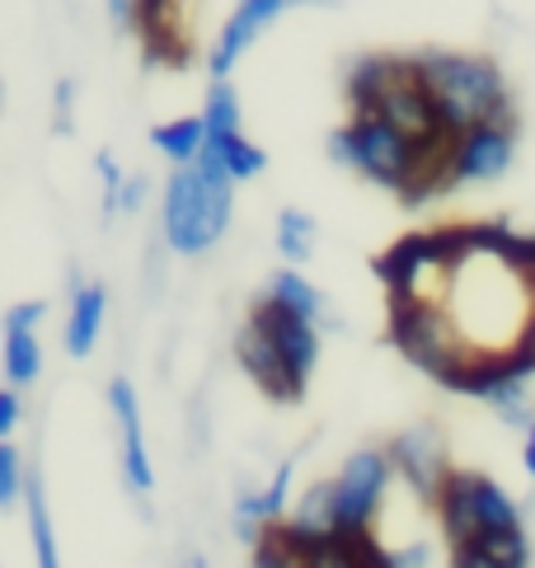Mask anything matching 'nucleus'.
Here are the masks:
<instances>
[{"label":"nucleus","instance_id":"4be33fe9","mask_svg":"<svg viewBox=\"0 0 535 568\" xmlns=\"http://www.w3.org/2000/svg\"><path fill=\"white\" fill-rule=\"evenodd\" d=\"M208 146L221 155V165L231 170L235 184H244V179H254V174L268 170V155H263L244 132H231V136H221V141H208Z\"/></svg>","mask_w":535,"mask_h":568},{"label":"nucleus","instance_id":"423d86ee","mask_svg":"<svg viewBox=\"0 0 535 568\" xmlns=\"http://www.w3.org/2000/svg\"><path fill=\"white\" fill-rule=\"evenodd\" d=\"M390 343L432 381H451L465 362H475L456 315L446 306H390Z\"/></svg>","mask_w":535,"mask_h":568},{"label":"nucleus","instance_id":"5701e85b","mask_svg":"<svg viewBox=\"0 0 535 568\" xmlns=\"http://www.w3.org/2000/svg\"><path fill=\"white\" fill-rule=\"evenodd\" d=\"M202 123H208L212 141L240 132V94H235L231 80H212V90H208V109H202Z\"/></svg>","mask_w":535,"mask_h":568},{"label":"nucleus","instance_id":"6ab92c4d","mask_svg":"<svg viewBox=\"0 0 535 568\" xmlns=\"http://www.w3.org/2000/svg\"><path fill=\"white\" fill-rule=\"evenodd\" d=\"M263 296L277 301L282 311H292V315H301V320H315V324H320V315H324V296H320V287H315V282L305 277L301 268H282L273 282H268Z\"/></svg>","mask_w":535,"mask_h":568},{"label":"nucleus","instance_id":"4468645a","mask_svg":"<svg viewBox=\"0 0 535 568\" xmlns=\"http://www.w3.org/2000/svg\"><path fill=\"white\" fill-rule=\"evenodd\" d=\"M48 306L43 301H19L6 311V381L10 390H24L43 376V343H38V324Z\"/></svg>","mask_w":535,"mask_h":568},{"label":"nucleus","instance_id":"412c9836","mask_svg":"<svg viewBox=\"0 0 535 568\" xmlns=\"http://www.w3.org/2000/svg\"><path fill=\"white\" fill-rule=\"evenodd\" d=\"M315 240H320V226H315V216H305L296 207H286L277 216V254L286 263H305L315 254Z\"/></svg>","mask_w":535,"mask_h":568},{"label":"nucleus","instance_id":"39448f33","mask_svg":"<svg viewBox=\"0 0 535 568\" xmlns=\"http://www.w3.org/2000/svg\"><path fill=\"white\" fill-rule=\"evenodd\" d=\"M432 513L442 521L446 545H470L493 531H517L522 526V507L512 503V494L498 479H488L480 470H451L442 479L437 498H432Z\"/></svg>","mask_w":535,"mask_h":568},{"label":"nucleus","instance_id":"a211bd4d","mask_svg":"<svg viewBox=\"0 0 535 568\" xmlns=\"http://www.w3.org/2000/svg\"><path fill=\"white\" fill-rule=\"evenodd\" d=\"M404 67H408V57H362V62L347 71V99H353V113H372Z\"/></svg>","mask_w":535,"mask_h":568},{"label":"nucleus","instance_id":"b1692460","mask_svg":"<svg viewBox=\"0 0 535 568\" xmlns=\"http://www.w3.org/2000/svg\"><path fill=\"white\" fill-rule=\"evenodd\" d=\"M286 540H292V536H286ZM296 550H301V568H362L357 555H353V545H347V536L320 540V545H296Z\"/></svg>","mask_w":535,"mask_h":568},{"label":"nucleus","instance_id":"0eeeda50","mask_svg":"<svg viewBox=\"0 0 535 568\" xmlns=\"http://www.w3.org/2000/svg\"><path fill=\"white\" fill-rule=\"evenodd\" d=\"M395 479V460L385 446H362L353 452L339 475H334V517H339V536H362L376 526V513L385 503V489Z\"/></svg>","mask_w":535,"mask_h":568},{"label":"nucleus","instance_id":"c85d7f7f","mask_svg":"<svg viewBox=\"0 0 535 568\" xmlns=\"http://www.w3.org/2000/svg\"><path fill=\"white\" fill-rule=\"evenodd\" d=\"M109 14L122 29H137V0H109Z\"/></svg>","mask_w":535,"mask_h":568},{"label":"nucleus","instance_id":"bb28decb","mask_svg":"<svg viewBox=\"0 0 535 568\" xmlns=\"http://www.w3.org/2000/svg\"><path fill=\"white\" fill-rule=\"evenodd\" d=\"M94 170H99V179H104V216H118V212H122V189H128V179H122L118 160H113L109 151L94 155Z\"/></svg>","mask_w":535,"mask_h":568},{"label":"nucleus","instance_id":"20e7f679","mask_svg":"<svg viewBox=\"0 0 535 568\" xmlns=\"http://www.w3.org/2000/svg\"><path fill=\"white\" fill-rule=\"evenodd\" d=\"M329 160L357 170L362 179H372V184L400 193V197L414 189V179L423 170V155H418L414 141H408L404 132H395L376 113H353L347 118V123L329 136Z\"/></svg>","mask_w":535,"mask_h":568},{"label":"nucleus","instance_id":"cd10ccee","mask_svg":"<svg viewBox=\"0 0 535 568\" xmlns=\"http://www.w3.org/2000/svg\"><path fill=\"white\" fill-rule=\"evenodd\" d=\"M19 428V390H6L0 395V442H10Z\"/></svg>","mask_w":535,"mask_h":568},{"label":"nucleus","instance_id":"a878e982","mask_svg":"<svg viewBox=\"0 0 535 568\" xmlns=\"http://www.w3.org/2000/svg\"><path fill=\"white\" fill-rule=\"evenodd\" d=\"M29 494L24 460H19L14 442H0V507H19V498Z\"/></svg>","mask_w":535,"mask_h":568},{"label":"nucleus","instance_id":"1a4fd4ad","mask_svg":"<svg viewBox=\"0 0 535 568\" xmlns=\"http://www.w3.org/2000/svg\"><path fill=\"white\" fill-rule=\"evenodd\" d=\"M254 324H263L268 338L277 343V353L286 362V372H292L296 381V390L305 395V385H311L315 367H320V329H315V320H301L292 311H282L277 301H254V311H250Z\"/></svg>","mask_w":535,"mask_h":568},{"label":"nucleus","instance_id":"7c9ffc66","mask_svg":"<svg viewBox=\"0 0 535 568\" xmlns=\"http://www.w3.org/2000/svg\"><path fill=\"white\" fill-rule=\"evenodd\" d=\"M522 437H526V442H522V465H526V475L535 479V423H531Z\"/></svg>","mask_w":535,"mask_h":568},{"label":"nucleus","instance_id":"f257e3e1","mask_svg":"<svg viewBox=\"0 0 535 568\" xmlns=\"http://www.w3.org/2000/svg\"><path fill=\"white\" fill-rule=\"evenodd\" d=\"M414 75L432 94V109H437L442 128L451 136H465L470 128L498 123V118H517L512 113L507 75H503V67L493 62V57L423 52V57H414Z\"/></svg>","mask_w":535,"mask_h":568},{"label":"nucleus","instance_id":"2f4dec72","mask_svg":"<svg viewBox=\"0 0 535 568\" xmlns=\"http://www.w3.org/2000/svg\"><path fill=\"white\" fill-rule=\"evenodd\" d=\"M531 268H535V250H531Z\"/></svg>","mask_w":535,"mask_h":568},{"label":"nucleus","instance_id":"f8f14e48","mask_svg":"<svg viewBox=\"0 0 535 568\" xmlns=\"http://www.w3.org/2000/svg\"><path fill=\"white\" fill-rule=\"evenodd\" d=\"M286 6H292V0H240L235 14L225 19L221 38L212 43V57H208V71H212V80H231L235 62H240V57L259 43L263 29L273 24V19H277Z\"/></svg>","mask_w":535,"mask_h":568},{"label":"nucleus","instance_id":"2eb2a0df","mask_svg":"<svg viewBox=\"0 0 535 568\" xmlns=\"http://www.w3.org/2000/svg\"><path fill=\"white\" fill-rule=\"evenodd\" d=\"M104 315H109V292L99 282H80L71 277V320H67V353L71 357H90L99 334H104Z\"/></svg>","mask_w":535,"mask_h":568},{"label":"nucleus","instance_id":"6e6552de","mask_svg":"<svg viewBox=\"0 0 535 568\" xmlns=\"http://www.w3.org/2000/svg\"><path fill=\"white\" fill-rule=\"evenodd\" d=\"M517 155V118H498V123L470 128L451 146V189L461 184H493L512 170Z\"/></svg>","mask_w":535,"mask_h":568},{"label":"nucleus","instance_id":"f3484780","mask_svg":"<svg viewBox=\"0 0 535 568\" xmlns=\"http://www.w3.org/2000/svg\"><path fill=\"white\" fill-rule=\"evenodd\" d=\"M208 141H212V132H208V123H202V113L198 118H170V123H155L151 128V146L170 160L174 170H183V165H198L202 160V151H208Z\"/></svg>","mask_w":535,"mask_h":568},{"label":"nucleus","instance_id":"aec40b11","mask_svg":"<svg viewBox=\"0 0 535 568\" xmlns=\"http://www.w3.org/2000/svg\"><path fill=\"white\" fill-rule=\"evenodd\" d=\"M24 507H29V531H33L38 568H61V559H57V536H52V517H48V494H43V479H38V475H29Z\"/></svg>","mask_w":535,"mask_h":568},{"label":"nucleus","instance_id":"9b49d317","mask_svg":"<svg viewBox=\"0 0 535 568\" xmlns=\"http://www.w3.org/2000/svg\"><path fill=\"white\" fill-rule=\"evenodd\" d=\"M109 404H113V418H118V433H122V479L128 489L147 498L155 489V470H151V452H147V433H141V399H137V385L128 376H113L109 381Z\"/></svg>","mask_w":535,"mask_h":568},{"label":"nucleus","instance_id":"f03ea898","mask_svg":"<svg viewBox=\"0 0 535 568\" xmlns=\"http://www.w3.org/2000/svg\"><path fill=\"white\" fill-rule=\"evenodd\" d=\"M231 212H235V179L208 146L198 165H183L170 174L160 226L174 254H208L231 231Z\"/></svg>","mask_w":535,"mask_h":568},{"label":"nucleus","instance_id":"ddd939ff","mask_svg":"<svg viewBox=\"0 0 535 568\" xmlns=\"http://www.w3.org/2000/svg\"><path fill=\"white\" fill-rule=\"evenodd\" d=\"M235 362H240L244 376H250L268 399H277V404L301 399L296 381H292V372H286V362H282V353H277V343L268 338L263 324H254V320H244V324H240V334H235Z\"/></svg>","mask_w":535,"mask_h":568},{"label":"nucleus","instance_id":"dca6fc26","mask_svg":"<svg viewBox=\"0 0 535 568\" xmlns=\"http://www.w3.org/2000/svg\"><path fill=\"white\" fill-rule=\"evenodd\" d=\"M451 568H531L526 526H517V531H493V536H480L470 545H456V550H451Z\"/></svg>","mask_w":535,"mask_h":568},{"label":"nucleus","instance_id":"9d476101","mask_svg":"<svg viewBox=\"0 0 535 568\" xmlns=\"http://www.w3.org/2000/svg\"><path fill=\"white\" fill-rule=\"evenodd\" d=\"M390 452V460H395V475L414 489L423 503H432L437 498V489H442V479L456 470V465L446 460V442H442V433L437 428H408V433H400L395 442L385 446Z\"/></svg>","mask_w":535,"mask_h":568},{"label":"nucleus","instance_id":"7ed1b4c3","mask_svg":"<svg viewBox=\"0 0 535 568\" xmlns=\"http://www.w3.org/2000/svg\"><path fill=\"white\" fill-rule=\"evenodd\" d=\"M465 258H470V245L461 226H442V231L404 235L372 268L390 287V306H446Z\"/></svg>","mask_w":535,"mask_h":568},{"label":"nucleus","instance_id":"393cba45","mask_svg":"<svg viewBox=\"0 0 535 568\" xmlns=\"http://www.w3.org/2000/svg\"><path fill=\"white\" fill-rule=\"evenodd\" d=\"M250 568H301V550H296L292 540H286L282 526H268L263 540L254 545Z\"/></svg>","mask_w":535,"mask_h":568},{"label":"nucleus","instance_id":"c756f323","mask_svg":"<svg viewBox=\"0 0 535 568\" xmlns=\"http://www.w3.org/2000/svg\"><path fill=\"white\" fill-rule=\"evenodd\" d=\"M141 197H147V179H128V189H122V212H137Z\"/></svg>","mask_w":535,"mask_h":568}]
</instances>
